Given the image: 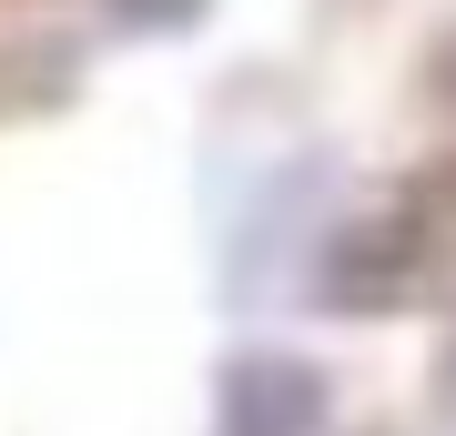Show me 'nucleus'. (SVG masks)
<instances>
[{
    "label": "nucleus",
    "instance_id": "nucleus-2",
    "mask_svg": "<svg viewBox=\"0 0 456 436\" xmlns=\"http://www.w3.org/2000/svg\"><path fill=\"white\" fill-rule=\"evenodd\" d=\"M416 213H375V224H345L325 243V264H314V294L325 305H395V294L416 284Z\"/></svg>",
    "mask_w": 456,
    "mask_h": 436
},
{
    "label": "nucleus",
    "instance_id": "nucleus-3",
    "mask_svg": "<svg viewBox=\"0 0 456 436\" xmlns=\"http://www.w3.org/2000/svg\"><path fill=\"white\" fill-rule=\"evenodd\" d=\"M112 21H132V31H193L203 0H112Z\"/></svg>",
    "mask_w": 456,
    "mask_h": 436
},
{
    "label": "nucleus",
    "instance_id": "nucleus-1",
    "mask_svg": "<svg viewBox=\"0 0 456 436\" xmlns=\"http://www.w3.org/2000/svg\"><path fill=\"white\" fill-rule=\"evenodd\" d=\"M325 426V375L305 356H233L213 386V436H314Z\"/></svg>",
    "mask_w": 456,
    "mask_h": 436
}]
</instances>
